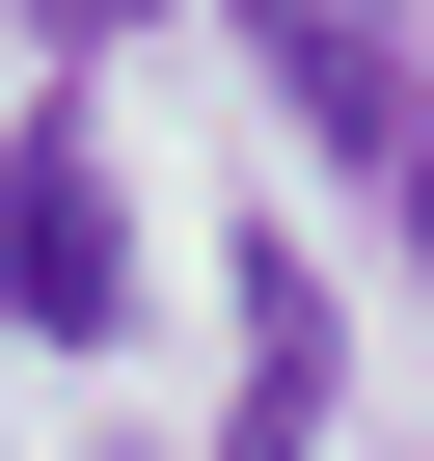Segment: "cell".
Listing matches in <instances>:
<instances>
[{"label":"cell","mask_w":434,"mask_h":461,"mask_svg":"<svg viewBox=\"0 0 434 461\" xmlns=\"http://www.w3.org/2000/svg\"><path fill=\"white\" fill-rule=\"evenodd\" d=\"M136 299V217H109V136L82 109H28V136H0V326H28V353H82Z\"/></svg>","instance_id":"1"},{"label":"cell","mask_w":434,"mask_h":461,"mask_svg":"<svg viewBox=\"0 0 434 461\" xmlns=\"http://www.w3.org/2000/svg\"><path fill=\"white\" fill-rule=\"evenodd\" d=\"M380 190H407V245H434V82H407V136H380Z\"/></svg>","instance_id":"4"},{"label":"cell","mask_w":434,"mask_h":461,"mask_svg":"<svg viewBox=\"0 0 434 461\" xmlns=\"http://www.w3.org/2000/svg\"><path fill=\"white\" fill-rule=\"evenodd\" d=\"M28 28H55V55H109V28H163V0H28Z\"/></svg>","instance_id":"5"},{"label":"cell","mask_w":434,"mask_h":461,"mask_svg":"<svg viewBox=\"0 0 434 461\" xmlns=\"http://www.w3.org/2000/svg\"><path fill=\"white\" fill-rule=\"evenodd\" d=\"M326 380H353V326H326L299 217H272V245H245V434H217V461H326Z\"/></svg>","instance_id":"3"},{"label":"cell","mask_w":434,"mask_h":461,"mask_svg":"<svg viewBox=\"0 0 434 461\" xmlns=\"http://www.w3.org/2000/svg\"><path fill=\"white\" fill-rule=\"evenodd\" d=\"M245 55H272V109H299L326 163H380V136H407V82H434L407 0H245Z\"/></svg>","instance_id":"2"}]
</instances>
